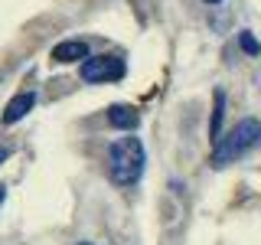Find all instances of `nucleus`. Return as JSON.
<instances>
[{"label": "nucleus", "instance_id": "f257e3e1", "mask_svg": "<svg viewBox=\"0 0 261 245\" xmlns=\"http://www.w3.org/2000/svg\"><path fill=\"white\" fill-rule=\"evenodd\" d=\"M144 163H147V154L141 137H118L108 147V174L118 186H134L144 174Z\"/></svg>", "mask_w": 261, "mask_h": 245}, {"label": "nucleus", "instance_id": "f03ea898", "mask_svg": "<svg viewBox=\"0 0 261 245\" xmlns=\"http://www.w3.org/2000/svg\"><path fill=\"white\" fill-rule=\"evenodd\" d=\"M255 147H261V121L258 118H245L239 121L225 137L216 141V151H212V167H228L239 157L251 154Z\"/></svg>", "mask_w": 261, "mask_h": 245}, {"label": "nucleus", "instance_id": "7ed1b4c3", "mask_svg": "<svg viewBox=\"0 0 261 245\" xmlns=\"http://www.w3.org/2000/svg\"><path fill=\"white\" fill-rule=\"evenodd\" d=\"M127 65L118 56H95V59H82V79L85 82H118L124 79Z\"/></svg>", "mask_w": 261, "mask_h": 245}, {"label": "nucleus", "instance_id": "20e7f679", "mask_svg": "<svg viewBox=\"0 0 261 245\" xmlns=\"http://www.w3.org/2000/svg\"><path fill=\"white\" fill-rule=\"evenodd\" d=\"M33 105H36V95L33 92H20L16 98H10L7 108H4V125H16L20 118H27L33 111Z\"/></svg>", "mask_w": 261, "mask_h": 245}, {"label": "nucleus", "instance_id": "39448f33", "mask_svg": "<svg viewBox=\"0 0 261 245\" xmlns=\"http://www.w3.org/2000/svg\"><path fill=\"white\" fill-rule=\"evenodd\" d=\"M88 59V46L82 39H65L53 49V62H82Z\"/></svg>", "mask_w": 261, "mask_h": 245}, {"label": "nucleus", "instance_id": "423d86ee", "mask_svg": "<svg viewBox=\"0 0 261 245\" xmlns=\"http://www.w3.org/2000/svg\"><path fill=\"white\" fill-rule=\"evenodd\" d=\"M108 121L114 128H121V131H134L137 125H141V114L130 108V105H111V108H108Z\"/></svg>", "mask_w": 261, "mask_h": 245}, {"label": "nucleus", "instance_id": "0eeeda50", "mask_svg": "<svg viewBox=\"0 0 261 245\" xmlns=\"http://www.w3.org/2000/svg\"><path fill=\"white\" fill-rule=\"evenodd\" d=\"M222 114H225V92L216 88V92H212V125H209V137H212V141L222 137Z\"/></svg>", "mask_w": 261, "mask_h": 245}, {"label": "nucleus", "instance_id": "6e6552de", "mask_svg": "<svg viewBox=\"0 0 261 245\" xmlns=\"http://www.w3.org/2000/svg\"><path fill=\"white\" fill-rule=\"evenodd\" d=\"M239 46H242L248 56H258V53H261V43L251 36V30H242V33H239Z\"/></svg>", "mask_w": 261, "mask_h": 245}, {"label": "nucleus", "instance_id": "1a4fd4ad", "mask_svg": "<svg viewBox=\"0 0 261 245\" xmlns=\"http://www.w3.org/2000/svg\"><path fill=\"white\" fill-rule=\"evenodd\" d=\"M10 157V151H7V147H0V160H7Z\"/></svg>", "mask_w": 261, "mask_h": 245}, {"label": "nucleus", "instance_id": "9d476101", "mask_svg": "<svg viewBox=\"0 0 261 245\" xmlns=\"http://www.w3.org/2000/svg\"><path fill=\"white\" fill-rule=\"evenodd\" d=\"M206 4H219V0H206Z\"/></svg>", "mask_w": 261, "mask_h": 245}, {"label": "nucleus", "instance_id": "9b49d317", "mask_svg": "<svg viewBox=\"0 0 261 245\" xmlns=\"http://www.w3.org/2000/svg\"><path fill=\"white\" fill-rule=\"evenodd\" d=\"M79 245H88V242H79Z\"/></svg>", "mask_w": 261, "mask_h": 245}]
</instances>
